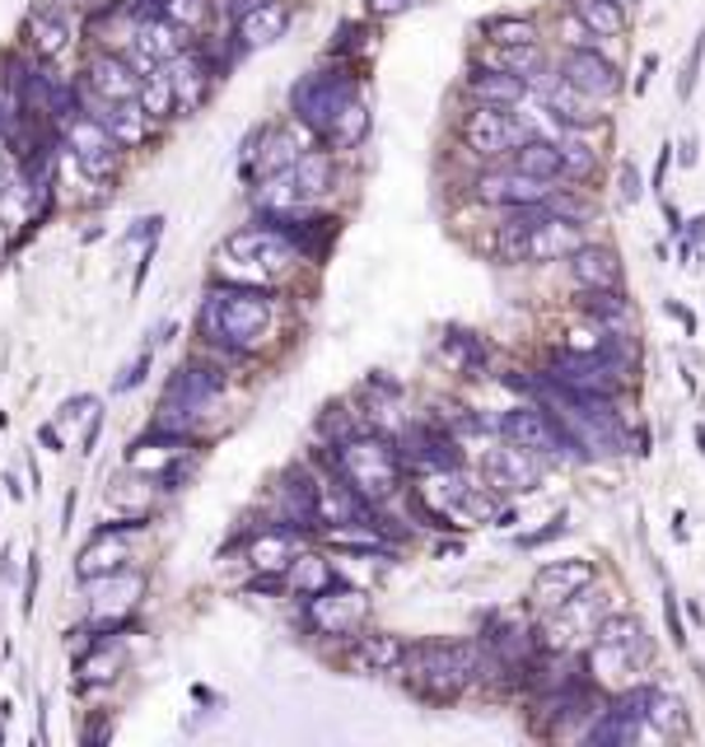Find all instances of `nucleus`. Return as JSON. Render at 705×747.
Here are the masks:
<instances>
[{"label": "nucleus", "instance_id": "obj_44", "mask_svg": "<svg viewBox=\"0 0 705 747\" xmlns=\"http://www.w3.org/2000/svg\"><path fill=\"white\" fill-rule=\"evenodd\" d=\"M645 720L655 724V728H682V701L678 697H663V691H649V701H645Z\"/></svg>", "mask_w": 705, "mask_h": 747}, {"label": "nucleus", "instance_id": "obj_49", "mask_svg": "<svg viewBox=\"0 0 705 747\" xmlns=\"http://www.w3.org/2000/svg\"><path fill=\"white\" fill-rule=\"evenodd\" d=\"M701 51H705V33L696 38L692 57H686V75H682V98H692V84H696V71H701Z\"/></svg>", "mask_w": 705, "mask_h": 747}, {"label": "nucleus", "instance_id": "obj_50", "mask_svg": "<svg viewBox=\"0 0 705 747\" xmlns=\"http://www.w3.org/2000/svg\"><path fill=\"white\" fill-rule=\"evenodd\" d=\"M146 370H150V351H140V355H136V364H131V370H127V374H122V384H117V393H131V388L140 384V378H146Z\"/></svg>", "mask_w": 705, "mask_h": 747}, {"label": "nucleus", "instance_id": "obj_38", "mask_svg": "<svg viewBox=\"0 0 705 747\" xmlns=\"http://www.w3.org/2000/svg\"><path fill=\"white\" fill-rule=\"evenodd\" d=\"M575 14H579V24L603 33V38H616V33L626 28V10L612 5V0H575Z\"/></svg>", "mask_w": 705, "mask_h": 747}, {"label": "nucleus", "instance_id": "obj_41", "mask_svg": "<svg viewBox=\"0 0 705 747\" xmlns=\"http://www.w3.org/2000/svg\"><path fill=\"white\" fill-rule=\"evenodd\" d=\"M444 355L458 364V370H467V374L486 370V346L477 337H467V332H449L444 337Z\"/></svg>", "mask_w": 705, "mask_h": 747}, {"label": "nucleus", "instance_id": "obj_56", "mask_svg": "<svg viewBox=\"0 0 705 747\" xmlns=\"http://www.w3.org/2000/svg\"><path fill=\"white\" fill-rule=\"evenodd\" d=\"M612 5H622V10H636V5H640V0H612Z\"/></svg>", "mask_w": 705, "mask_h": 747}, {"label": "nucleus", "instance_id": "obj_9", "mask_svg": "<svg viewBox=\"0 0 705 747\" xmlns=\"http://www.w3.org/2000/svg\"><path fill=\"white\" fill-rule=\"evenodd\" d=\"M304 617H309V627L323 631V635H356L369 617V598L356 584L332 580L319 588V594L304 598Z\"/></svg>", "mask_w": 705, "mask_h": 747}, {"label": "nucleus", "instance_id": "obj_54", "mask_svg": "<svg viewBox=\"0 0 705 747\" xmlns=\"http://www.w3.org/2000/svg\"><path fill=\"white\" fill-rule=\"evenodd\" d=\"M682 164H696V141H692V136L682 141Z\"/></svg>", "mask_w": 705, "mask_h": 747}, {"label": "nucleus", "instance_id": "obj_46", "mask_svg": "<svg viewBox=\"0 0 705 747\" xmlns=\"http://www.w3.org/2000/svg\"><path fill=\"white\" fill-rule=\"evenodd\" d=\"M593 164H598V154H593V145L585 141V136H570V141H560V168H566V173H579V178H585Z\"/></svg>", "mask_w": 705, "mask_h": 747}, {"label": "nucleus", "instance_id": "obj_37", "mask_svg": "<svg viewBox=\"0 0 705 747\" xmlns=\"http://www.w3.org/2000/svg\"><path fill=\"white\" fill-rule=\"evenodd\" d=\"M290 178H294V192H299V201H319L327 187H332V160L327 154H304L294 168H290Z\"/></svg>", "mask_w": 705, "mask_h": 747}, {"label": "nucleus", "instance_id": "obj_12", "mask_svg": "<svg viewBox=\"0 0 705 747\" xmlns=\"http://www.w3.org/2000/svg\"><path fill=\"white\" fill-rule=\"evenodd\" d=\"M463 141H467V150H477V154H509L515 145L528 141V127L509 108L482 103L477 113L463 117Z\"/></svg>", "mask_w": 705, "mask_h": 747}, {"label": "nucleus", "instance_id": "obj_13", "mask_svg": "<svg viewBox=\"0 0 705 747\" xmlns=\"http://www.w3.org/2000/svg\"><path fill=\"white\" fill-rule=\"evenodd\" d=\"M140 528H146V518H122V524L99 528V537H94V542L80 551L76 575H80V580H103V575H117V570L131 561V537H136Z\"/></svg>", "mask_w": 705, "mask_h": 747}, {"label": "nucleus", "instance_id": "obj_5", "mask_svg": "<svg viewBox=\"0 0 705 747\" xmlns=\"http://www.w3.org/2000/svg\"><path fill=\"white\" fill-rule=\"evenodd\" d=\"M224 388V374L216 364H201V360H183L178 370L169 374L164 384V397H160V416H154V425L160 430H178L187 434V425L206 416V407L220 397Z\"/></svg>", "mask_w": 705, "mask_h": 747}, {"label": "nucleus", "instance_id": "obj_32", "mask_svg": "<svg viewBox=\"0 0 705 747\" xmlns=\"http://www.w3.org/2000/svg\"><path fill=\"white\" fill-rule=\"evenodd\" d=\"M546 108H552V117H556V121H566V127H575V131H579V127H589V121L598 117V113H593V98H589V94H579L575 84H566V80L546 90Z\"/></svg>", "mask_w": 705, "mask_h": 747}, {"label": "nucleus", "instance_id": "obj_30", "mask_svg": "<svg viewBox=\"0 0 705 747\" xmlns=\"http://www.w3.org/2000/svg\"><path fill=\"white\" fill-rule=\"evenodd\" d=\"M136 47H140V66H160V61H173L183 51V43H178V24H169V20H150V24H140V33H136Z\"/></svg>", "mask_w": 705, "mask_h": 747}, {"label": "nucleus", "instance_id": "obj_21", "mask_svg": "<svg viewBox=\"0 0 705 747\" xmlns=\"http://www.w3.org/2000/svg\"><path fill=\"white\" fill-rule=\"evenodd\" d=\"M290 20H294V10L286 0H262L249 14H239V38H243V47H271L286 38Z\"/></svg>", "mask_w": 705, "mask_h": 747}, {"label": "nucleus", "instance_id": "obj_22", "mask_svg": "<svg viewBox=\"0 0 705 747\" xmlns=\"http://www.w3.org/2000/svg\"><path fill=\"white\" fill-rule=\"evenodd\" d=\"M645 701H649V691H622L589 738L593 743H636L640 724H645Z\"/></svg>", "mask_w": 705, "mask_h": 747}, {"label": "nucleus", "instance_id": "obj_34", "mask_svg": "<svg viewBox=\"0 0 705 747\" xmlns=\"http://www.w3.org/2000/svg\"><path fill=\"white\" fill-rule=\"evenodd\" d=\"M467 90L477 94L482 103H496V108H515V103L523 98V80L509 75V71H472Z\"/></svg>", "mask_w": 705, "mask_h": 747}, {"label": "nucleus", "instance_id": "obj_47", "mask_svg": "<svg viewBox=\"0 0 705 747\" xmlns=\"http://www.w3.org/2000/svg\"><path fill=\"white\" fill-rule=\"evenodd\" d=\"M486 33H490V43H500V47L533 43V24H528V20H490Z\"/></svg>", "mask_w": 705, "mask_h": 747}, {"label": "nucleus", "instance_id": "obj_35", "mask_svg": "<svg viewBox=\"0 0 705 747\" xmlns=\"http://www.w3.org/2000/svg\"><path fill=\"white\" fill-rule=\"evenodd\" d=\"M365 136H369V108H365V98L356 94V98H350L346 108L337 113V121H332V131L323 136V141H327L332 150H356Z\"/></svg>", "mask_w": 705, "mask_h": 747}, {"label": "nucleus", "instance_id": "obj_40", "mask_svg": "<svg viewBox=\"0 0 705 747\" xmlns=\"http://www.w3.org/2000/svg\"><path fill=\"white\" fill-rule=\"evenodd\" d=\"M173 80L169 71H150L146 80H140V108H146V117H169L173 113Z\"/></svg>", "mask_w": 705, "mask_h": 747}, {"label": "nucleus", "instance_id": "obj_1", "mask_svg": "<svg viewBox=\"0 0 705 747\" xmlns=\"http://www.w3.org/2000/svg\"><path fill=\"white\" fill-rule=\"evenodd\" d=\"M201 337L229 355H253L271 332V294L249 281L210 285L201 300Z\"/></svg>", "mask_w": 705, "mask_h": 747}, {"label": "nucleus", "instance_id": "obj_8", "mask_svg": "<svg viewBox=\"0 0 705 747\" xmlns=\"http://www.w3.org/2000/svg\"><path fill=\"white\" fill-rule=\"evenodd\" d=\"M500 430L509 444L528 448V454H542V458H585V444H575L566 430L556 425V416H546L538 407H515L500 416Z\"/></svg>", "mask_w": 705, "mask_h": 747}, {"label": "nucleus", "instance_id": "obj_26", "mask_svg": "<svg viewBox=\"0 0 705 747\" xmlns=\"http://www.w3.org/2000/svg\"><path fill=\"white\" fill-rule=\"evenodd\" d=\"M294 556H299V542H294V528H286V524L262 528L253 537V547H249V561L262 570V575H280V570H290Z\"/></svg>", "mask_w": 705, "mask_h": 747}, {"label": "nucleus", "instance_id": "obj_10", "mask_svg": "<svg viewBox=\"0 0 705 747\" xmlns=\"http://www.w3.org/2000/svg\"><path fill=\"white\" fill-rule=\"evenodd\" d=\"M626 374V355L616 351H566L556 355L552 364V384L560 388H575V393H616V384H622Z\"/></svg>", "mask_w": 705, "mask_h": 747}, {"label": "nucleus", "instance_id": "obj_29", "mask_svg": "<svg viewBox=\"0 0 705 747\" xmlns=\"http://www.w3.org/2000/svg\"><path fill=\"white\" fill-rule=\"evenodd\" d=\"M99 121L113 131L117 145H140L150 131V117L140 103H99Z\"/></svg>", "mask_w": 705, "mask_h": 747}, {"label": "nucleus", "instance_id": "obj_24", "mask_svg": "<svg viewBox=\"0 0 705 747\" xmlns=\"http://www.w3.org/2000/svg\"><path fill=\"white\" fill-rule=\"evenodd\" d=\"M402 658H407V645L393 631H365L356 645H350V664L360 673H397Z\"/></svg>", "mask_w": 705, "mask_h": 747}, {"label": "nucleus", "instance_id": "obj_16", "mask_svg": "<svg viewBox=\"0 0 705 747\" xmlns=\"http://www.w3.org/2000/svg\"><path fill=\"white\" fill-rule=\"evenodd\" d=\"M552 197V178H533L523 168H505V173H482L477 178V201L486 206H538Z\"/></svg>", "mask_w": 705, "mask_h": 747}, {"label": "nucleus", "instance_id": "obj_19", "mask_svg": "<svg viewBox=\"0 0 705 747\" xmlns=\"http://www.w3.org/2000/svg\"><path fill=\"white\" fill-rule=\"evenodd\" d=\"M593 584V561H585V556H575V561H552L538 570L533 580V594L542 603H566L575 594H585V588Z\"/></svg>", "mask_w": 705, "mask_h": 747}, {"label": "nucleus", "instance_id": "obj_48", "mask_svg": "<svg viewBox=\"0 0 705 747\" xmlns=\"http://www.w3.org/2000/svg\"><path fill=\"white\" fill-rule=\"evenodd\" d=\"M169 20H173V24H197V20H201V0H173V5H169Z\"/></svg>", "mask_w": 705, "mask_h": 747}, {"label": "nucleus", "instance_id": "obj_11", "mask_svg": "<svg viewBox=\"0 0 705 747\" xmlns=\"http://www.w3.org/2000/svg\"><path fill=\"white\" fill-rule=\"evenodd\" d=\"M66 150L76 154V164L90 173V178H108V173L117 168V154H122V145L113 141V131L103 127L99 117H84V113L66 117Z\"/></svg>", "mask_w": 705, "mask_h": 747}, {"label": "nucleus", "instance_id": "obj_39", "mask_svg": "<svg viewBox=\"0 0 705 747\" xmlns=\"http://www.w3.org/2000/svg\"><path fill=\"white\" fill-rule=\"evenodd\" d=\"M579 308H585V314H589L598 327H622L626 314H631L626 300H622L616 290H589L585 300H579Z\"/></svg>", "mask_w": 705, "mask_h": 747}, {"label": "nucleus", "instance_id": "obj_17", "mask_svg": "<svg viewBox=\"0 0 705 747\" xmlns=\"http://www.w3.org/2000/svg\"><path fill=\"white\" fill-rule=\"evenodd\" d=\"M585 594H589V588H585ZM585 594L566 598V603H560V617H552L542 627V645L546 650H570L585 635L598 631V621H603V607H598V598H585Z\"/></svg>", "mask_w": 705, "mask_h": 747}, {"label": "nucleus", "instance_id": "obj_7", "mask_svg": "<svg viewBox=\"0 0 705 747\" xmlns=\"http://www.w3.org/2000/svg\"><path fill=\"white\" fill-rule=\"evenodd\" d=\"M350 98H356V84H350V75H342V71H313V75H304L290 90V108H294V117L304 121L313 136H327L332 121H337V113L346 108Z\"/></svg>", "mask_w": 705, "mask_h": 747}, {"label": "nucleus", "instance_id": "obj_20", "mask_svg": "<svg viewBox=\"0 0 705 747\" xmlns=\"http://www.w3.org/2000/svg\"><path fill=\"white\" fill-rule=\"evenodd\" d=\"M90 94L99 103H131L140 94V75L122 57H108V51H103V57L90 61Z\"/></svg>", "mask_w": 705, "mask_h": 747}, {"label": "nucleus", "instance_id": "obj_52", "mask_svg": "<svg viewBox=\"0 0 705 747\" xmlns=\"http://www.w3.org/2000/svg\"><path fill=\"white\" fill-rule=\"evenodd\" d=\"M556 533H566V514H556V518H552V524H546L542 533H528V537H523V547H542L546 537H556Z\"/></svg>", "mask_w": 705, "mask_h": 747}, {"label": "nucleus", "instance_id": "obj_15", "mask_svg": "<svg viewBox=\"0 0 705 747\" xmlns=\"http://www.w3.org/2000/svg\"><path fill=\"white\" fill-rule=\"evenodd\" d=\"M560 75H566V84H575L579 94H589L593 103L622 94V71H616L608 57H598L593 47L566 51V61H560Z\"/></svg>", "mask_w": 705, "mask_h": 747}, {"label": "nucleus", "instance_id": "obj_6", "mask_svg": "<svg viewBox=\"0 0 705 747\" xmlns=\"http://www.w3.org/2000/svg\"><path fill=\"white\" fill-rule=\"evenodd\" d=\"M649 664V635L636 617H603L593 631V677L603 687H626L631 673Z\"/></svg>", "mask_w": 705, "mask_h": 747}, {"label": "nucleus", "instance_id": "obj_3", "mask_svg": "<svg viewBox=\"0 0 705 747\" xmlns=\"http://www.w3.org/2000/svg\"><path fill=\"white\" fill-rule=\"evenodd\" d=\"M294 257H299L294 243L276 224H249V230H234L220 243V267L249 285H267L276 276H286Z\"/></svg>", "mask_w": 705, "mask_h": 747}, {"label": "nucleus", "instance_id": "obj_25", "mask_svg": "<svg viewBox=\"0 0 705 747\" xmlns=\"http://www.w3.org/2000/svg\"><path fill=\"white\" fill-rule=\"evenodd\" d=\"M280 518H286V528H309L319 518V486L304 467H294L280 481Z\"/></svg>", "mask_w": 705, "mask_h": 747}, {"label": "nucleus", "instance_id": "obj_57", "mask_svg": "<svg viewBox=\"0 0 705 747\" xmlns=\"http://www.w3.org/2000/svg\"><path fill=\"white\" fill-rule=\"evenodd\" d=\"M0 173H5V154H0Z\"/></svg>", "mask_w": 705, "mask_h": 747}, {"label": "nucleus", "instance_id": "obj_14", "mask_svg": "<svg viewBox=\"0 0 705 747\" xmlns=\"http://www.w3.org/2000/svg\"><path fill=\"white\" fill-rule=\"evenodd\" d=\"M482 477L490 481V491L523 495V491H538L542 486V463H538V454H528L519 444H500L482 458Z\"/></svg>", "mask_w": 705, "mask_h": 747}, {"label": "nucleus", "instance_id": "obj_33", "mask_svg": "<svg viewBox=\"0 0 705 747\" xmlns=\"http://www.w3.org/2000/svg\"><path fill=\"white\" fill-rule=\"evenodd\" d=\"M169 80H173V98L178 103H201V94H206V80H210V66L192 51V57H173L169 61Z\"/></svg>", "mask_w": 705, "mask_h": 747}, {"label": "nucleus", "instance_id": "obj_31", "mask_svg": "<svg viewBox=\"0 0 705 747\" xmlns=\"http://www.w3.org/2000/svg\"><path fill=\"white\" fill-rule=\"evenodd\" d=\"M28 43H33V51H38V57H57V51L70 43V24H66V14H61V10H51V5L33 10V20H28Z\"/></svg>", "mask_w": 705, "mask_h": 747}, {"label": "nucleus", "instance_id": "obj_23", "mask_svg": "<svg viewBox=\"0 0 705 747\" xmlns=\"http://www.w3.org/2000/svg\"><path fill=\"white\" fill-rule=\"evenodd\" d=\"M570 276L585 290H616L622 285V262H616L612 248H593V243H579L570 253Z\"/></svg>", "mask_w": 705, "mask_h": 747}, {"label": "nucleus", "instance_id": "obj_18", "mask_svg": "<svg viewBox=\"0 0 705 747\" xmlns=\"http://www.w3.org/2000/svg\"><path fill=\"white\" fill-rule=\"evenodd\" d=\"M407 463L420 467V472H458L463 467V448H458L449 430L416 425L407 430Z\"/></svg>", "mask_w": 705, "mask_h": 747}, {"label": "nucleus", "instance_id": "obj_2", "mask_svg": "<svg viewBox=\"0 0 705 747\" xmlns=\"http://www.w3.org/2000/svg\"><path fill=\"white\" fill-rule=\"evenodd\" d=\"M332 463H337V477L369 505H379L402 486V454L379 434H346Z\"/></svg>", "mask_w": 705, "mask_h": 747}, {"label": "nucleus", "instance_id": "obj_4", "mask_svg": "<svg viewBox=\"0 0 705 747\" xmlns=\"http://www.w3.org/2000/svg\"><path fill=\"white\" fill-rule=\"evenodd\" d=\"M402 668H407L416 691H426L435 701H449L477 677L482 654H477V645H463V640H453V645L449 640H426V645L407 650Z\"/></svg>", "mask_w": 705, "mask_h": 747}, {"label": "nucleus", "instance_id": "obj_27", "mask_svg": "<svg viewBox=\"0 0 705 747\" xmlns=\"http://www.w3.org/2000/svg\"><path fill=\"white\" fill-rule=\"evenodd\" d=\"M319 518H332V524H360V528H369L365 518H369V500H360L356 491H350L346 481H323L319 486Z\"/></svg>", "mask_w": 705, "mask_h": 747}, {"label": "nucleus", "instance_id": "obj_45", "mask_svg": "<svg viewBox=\"0 0 705 747\" xmlns=\"http://www.w3.org/2000/svg\"><path fill=\"white\" fill-rule=\"evenodd\" d=\"M113 677H117V650L108 645V640H103V645L80 664V682L94 687V682H113Z\"/></svg>", "mask_w": 705, "mask_h": 747}, {"label": "nucleus", "instance_id": "obj_51", "mask_svg": "<svg viewBox=\"0 0 705 747\" xmlns=\"http://www.w3.org/2000/svg\"><path fill=\"white\" fill-rule=\"evenodd\" d=\"M369 5V14H374V20H393V14H402L412 5V0H365Z\"/></svg>", "mask_w": 705, "mask_h": 747}, {"label": "nucleus", "instance_id": "obj_55", "mask_svg": "<svg viewBox=\"0 0 705 747\" xmlns=\"http://www.w3.org/2000/svg\"><path fill=\"white\" fill-rule=\"evenodd\" d=\"M253 5H262V0H234V5H229V10H234V20H239V14H249Z\"/></svg>", "mask_w": 705, "mask_h": 747}, {"label": "nucleus", "instance_id": "obj_42", "mask_svg": "<svg viewBox=\"0 0 705 747\" xmlns=\"http://www.w3.org/2000/svg\"><path fill=\"white\" fill-rule=\"evenodd\" d=\"M294 584H299V594H319V588L323 584H332V575H337V570H332L327 561H323V556H294Z\"/></svg>", "mask_w": 705, "mask_h": 747}, {"label": "nucleus", "instance_id": "obj_43", "mask_svg": "<svg viewBox=\"0 0 705 747\" xmlns=\"http://www.w3.org/2000/svg\"><path fill=\"white\" fill-rule=\"evenodd\" d=\"M28 211H33V187L28 183L0 187V224H28Z\"/></svg>", "mask_w": 705, "mask_h": 747}, {"label": "nucleus", "instance_id": "obj_53", "mask_svg": "<svg viewBox=\"0 0 705 747\" xmlns=\"http://www.w3.org/2000/svg\"><path fill=\"white\" fill-rule=\"evenodd\" d=\"M622 201H640V178L631 164H622Z\"/></svg>", "mask_w": 705, "mask_h": 747}, {"label": "nucleus", "instance_id": "obj_28", "mask_svg": "<svg viewBox=\"0 0 705 747\" xmlns=\"http://www.w3.org/2000/svg\"><path fill=\"white\" fill-rule=\"evenodd\" d=\"M299 160H304V145H299V136H294V131H267V136H262V150H257V160H253V168H249V173H262V178H276V173L294 168Z\"/></svg>", "mask_w": 705, "mask_h": 747}, {"label": "nucleus", "instance_id": "obj_36", "mask_svg": "<svg viewBox=\"0 0 705 747\" xmlns=\"http://www.w3.org/2000/svg\"><path fill=\"white\" fill-rule=\"evenodd\" d=\"M515 154V168H523V173H533V178H560V145H552V141H538V136H528L523 145H515L509 150Z\"/></svg>", "mask_w": 705, "mask_h": 747}]
</instances>
